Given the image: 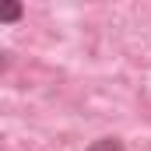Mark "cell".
Segmentation results:
<instances>
[{
	"label": "cell",
	"instance_id": "cell-2",
	"mask_svg": "<svg viewBox=\"0 0 151 151\" xmlns=\"http://www.w3.org/2000/svg\"><path fill=\"white\" fill-rule=\"evenodd\" d=\"M0 14H4V21H14V18L21 14V7H18V4H4V11H0Z\"/></svg>",
	"mask_w": 151,
	"mask_h": 151
},
{
	"label": "cell",
	"instance_id": "cell-1",
	"mask_svg": "<svg viewBox=\"0 0 151 151\" xmlns=\"http://www.w3.org/2000/svg\"><path fill=\"white\" fill-rule=\"evenodd\" d=\"M88 151H123V144H119L116 137H102V141H95Z\"/></svg>",
	"mask_w": 151,
	"mask_h": 151
}]
</instances>
